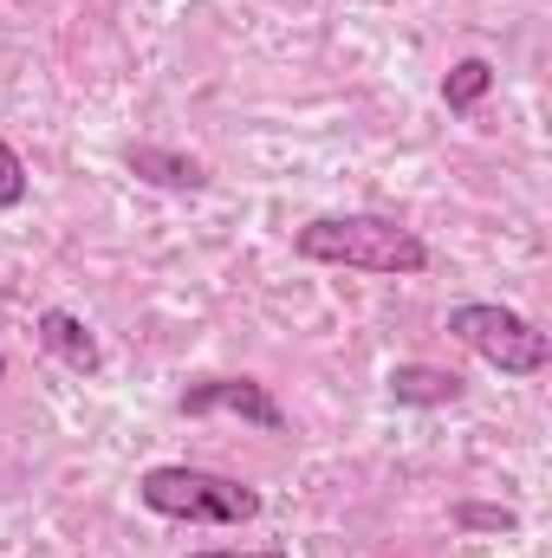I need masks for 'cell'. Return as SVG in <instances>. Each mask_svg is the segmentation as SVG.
<instances>
[{"mask_svg":"<svg viewBox=\"0 0 552 558\" xmlns=\"http://www.w3.org/2000/svg\"><path fill=\"white\" fill-rule=\"evenodd\" d=\"M292 254L312 267H345V274L377 279H416L429 267V241L391 215H319L292 234Z\"/></svg>","mask_w":552,"mask_h":558,"instance_id":"1","label":"cell"},{"mask_svg":"<svg viewBox=\"0 0 552 558\" xmlns=\"http://www.w3.org/2000/svg\"><path fill=\"white\" fill-rule=\"evenodd\" d=\"M137 500L163 520H182V526H248V520H261V494L248 481L215 474V468H189V461L143 468Z\"/></svg>","mask_w":552,"mask_h":558,"instance_id":"2","label":"cell"},{"mask_svg":"<svg viewBox=\"0 0 552 558\" xmlns=\"http://www.w3.org/2000/svg\"><path fill=\"white\" fill-rule=\"evenodd\" d=\"M0 384H7V351H0Z\"/></svg>","mask_w":552,"mask_h":558,"instance_id":"12","label":"cell"},{"mask_svg":"<svg viewBox=\"0 0 552 558\" xmlns=\"http://www.w3.org/2000/svg\"><path fill=\"white\" fill-rule=\"evenodd\" d=\"M448 338L461 351H475L481 364H494L501 377H540L552 364V338L514 305H494V299H461L448 305Z\"/></svg>","mask_w":552,"mask_h":558,"instance_id":"3","label":"cell"},{"mask_svg":"<svg viewBox=\"0 0 552 558\" xmlns=\"http://www.w3.org/2000/svg\"><path fill=\"white\" fill-rule=\"evenodd\" d=\"M39 344H46L65 371H79V377H98V371H105L98 331H92L79 312H65V305H46V312H39Z\"/></svg>","mask_w":552,"mask_h":558,"instance_id":"5","label":"cell"},{"mask_svg":"<svg viewBox=\"0 0 552 558\" xmlns=\"http://www.w3.org/2000/svg\"><path fill=\"white\" fill-rule=\"evenodd\" d=\"M26 189H33V175H26L20 149L0 137V215H7V208H20V202H26Z\"/></svg>","mask_w":552,"mask_h":558,"instance_id":"10","label":"cell"},{"mask_svg":"<svg viewBox=\"0 0 552 558\" xmlns=\"http://www.w3.org/2000/svg\"><path fill=\"white\" fill-rule=\"evenodd\" d=\"M189 558H292V553H279V546H267V553H235V546H202V553H189Z\"/></svg>","mask_w":552,"mask_h":558,"instance_id":"11","label":"cell"},{"mask_svg":"<svg viewBox=\"0 0 552 558\" xmlns=\"http://www.w3.org/2000/svg\"><path fill=\"white\" fill-rule=\"evenodd\" d=\"M455 526H461V533H514L520 513H514V507H488V500H461V507H455Z\"/></svg>","mask_w":552,"mask_h":558,"instance_id":"9","label":"cell"},{"mask_svg":"<svg viewBox=\"0 0 552 558\" xmlns=\"http://www.w3.org/2000/svg\"><path fill=\"white\" fill-rule=\"evenodd\" d=\"M488 92H494V65H488V59H455V65L442 72V105H448L455 118H468Z\"/></svg>","mask_w":552,"mask_h":558,"instance_id":"8","label":"cell"},{"mask_svg":"<svg viewBox=\"0 0 552 558\" xmlns=\"http://www.w3.org/2000/svg\"><path fill=\"white\" fill-rule=\"evenodd\" d=\"M391 403H404V410H448V403H461V377L455 371H442V364H397L391 377Z\"/></svg>","mask_w":552,"mask_h":558,"instance_id":"7","label":"cell"},{"mask_svg":"<svg viewBox=\"0 0 552 558\" xmlns=\"http://www.w3.org/2000/svg\"><path fill=\"white\" fill-rule=\"evenodd\" d=\"M176 410L182 416H241L254 428H267V435H286V410L261 377H202L176 397Z\"/></svg>","mask_w":552,"mask_h":558,"instance_id":"4","label":"cell"},{"mask_svg":"<svg viewBox=\"0 0 552 558\" xmlns=\"http://www.w3.org/2000/svg\"><path fill=\"white\" fill-rule=\"evenodd\" d=\"M124 169L149 182V189H169V195H202L208 189V162L202 156H182V149H163V143H131L124 149Z\"/></svg>","mask_w":552,"mask_h":558,"instance_id":"6","label":"cell"}]
</instances>
